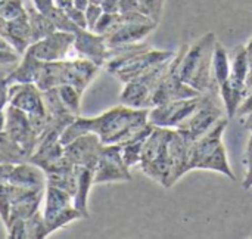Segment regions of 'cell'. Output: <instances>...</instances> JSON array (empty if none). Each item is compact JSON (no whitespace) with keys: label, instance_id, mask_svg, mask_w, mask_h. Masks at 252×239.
<instances>
[{"label":"cell","instance_id":"5","mask_svg":"<svg viewBox=\"0 0 252 239\" xmlns=\"http://www.w3.org/2000/svg\"><path fill=\"white\" fill-rule=\"evenodd\" d=\"M174 55V52L158 50L148 43L139 41L134 49L109 59L103 67L109 74L126 84L128 81H136L142 78L157 65L173 59Z\"/></svg>","mask_w":252,"mask_h":239},{"label":"cell","instance_id":"38","mask_svg":"<svg viewBox=\"0 0 252 239\" xmlns=\"http://www.w3.org/2000/svg\"><path fill=\"white\" fill-rule=\"evenodd\" d=\"M251 112H252V90H250V92H247V93L244 95L242 102H241V105H239V108H238L236 115H239V117H247V115H248V114H251Z\"/></svg>","mask_w":252,"mask_h":239},{"label":"cell","instance_id":"16","mask_svg":"<svg viewBox=\"0 0 252 239\" xmlns=\"http://www.w3.org/2000/svg\"><path fill=\"white\" fill-rule=\"evenodd\" d=\"M108 52L105 35L80 27L74 31V53L77 56L90 59L102 68L108 62Z\"/></svg>","mask_w":252,"mask_h":239},{"label":"cell","instance_id":"25","mask_svg":"<svg viewBox=\"0 0 252 239\" xmlns=\"http://www.w3.org/2000/svg\"><path fill=\"white\" fill-rule=\"evenodd\" d=\"M230 72V58L226 47L217 40L213 53V80L220 90V86L226 81Z\"/></svg>","mask_w":252,"mask_h":239},{"label":"cell","instance_id":"17","mask_svg":"<svg viewBox=\"0 0 252 239\" xmlns=\"http://www.w3.org/2000/svg\"><path fill=\"white\" fill-rule=\"evenodd\" d=\"M9 183L31 191H44L47 185V179L41 167H38L31 161H24L19 164H13Z\"/></svg>","mask_w":252,"mask_h":239},{"label":"cell","instance_id":"26","mask_svg":"<svg viewBox=\"0 0 252 239\" xmlns=\"http://www.w3.org/2000/svg\"><path fill=\"white\" fill-rule=\"evenodd\" d=\"M56 89H58V93H59L63 105L68 108V111L74 115H80L83 93L71 84H61Z\"/></svg>","mask_w":252,"mask_h":239},{"label":"cell","instance_id":"33","mask_svg":"<svg viewBox=\"0 0 252 239\" xmlns=\"http://www.w3.org/2000/svg\"><path fill=\"white\" fill-rule=\"evenodd\" d=\"M10 211V185H0V220L4 225L9 219Z\"/></svg>","mask_w":252,"mask_h":239},{"label":"cell","instance_id":"28","mask_svg":"<svg viewBox=\"0 0 252 239\" xmlns=\"http://www.w3.org/2000/svg\"><path fill=\"white\" fill-rule=\"evenodd\" d=\"M46 16L53 22V25H55V28H56L58 31H66V33H72V34H74V31L78 28V27L69 19V16L66 15L65 9L61 7V6H58V4H56Z\"/></svg>","mask_w":252,"mask_h":239},{"label":"cell","instance_id":"6","mask_svg":"<svg viewBox=\"0 0 252 239\" xmlns=\"http://www.w3.org/2000/svg\"><path fill=\"white\" fill-rule=\"evenodd\" d=\"M170 135L171 129L168 127H154L143 143L139 163L142 171L165 189L171 188V161L168 154Z\"/></svg>","mask_w":252,"mask_h":239},{"label":"cell","instance_id":"36","mask_svg":"<svg viewBox=\"0 0 252 239\" xmlns=\"http://www.w3.org/2000/svg\"><path fill=\"white\" fill-rule=\"evenodd\" d=\"M65 12L66 15L69 16V19L80 28H87V21H86V15H84V10L75 7L74 4L65 7Z\"/></svg>","mask_w":252,"mask_h":239},{"label":"cell","instance_id":"15","mask_svg":"<svg viewBox=\"0 0 252 239\" xmlns=\"http://www.w3.org/2000/svg\"><path fill=\"white\" fill-rule=\"evenodd\" d=\"M7 105H12L30 117L44 115L43 92L34 83H10L7 90Z\"/></svg>","mask_w":252,"mask_h":239},{"label":"cell","instance_id":"35","mask_svg":"<svg viewBox=\"0 0 252 239\" xmlns=\"http://www.w3.org/2000/svg\"><path fill=\"white\" fill-rule=\"evenodd\" d=\"M6 229V238L9 239H27L25 231V220H15L4 226Z\"/></svg>","mask_w":252,"mask_h":239},{"label":"cell","instance_id":"21","mask_svg":"<svg viewBox=\"0 0 252 239\" xmlns=\"http://www.w3.org/2000/svg\"><path fill=\"white\" fill-rule=\"evenodd\" d=\"M41 62L43 61H38L37 58L25 52L7 75L9 83H35Z\"/></svg>","mask_w":252,"mask_h":239},{"label":"cell","instance_id":"20","mask_svg":"<svg viewBox=\"0 0 252 239\" xmlns=\"http://www.w3.org/2000/svg\"><path fill=\"white\" fill-rule=\"evenodd\" d=\"M72 205V195L68 194L63 189H59L56 186L46 185L44 189V207H43V216L46 220L55 217L58 213L65 210L66 207Z\"/></svg>","mask_w":252,"mask_h":239},{"label":"cell","instance_id":"31","mask_svg":"<svg viewBox=\"0 0 252 239\" xmlns=\"http://www.w3.org/2000/svg\"><path fill=\"white\" fill-rule=\"evenodd\" d=\"M21 55L0 35V65H10L18 64Z\"/></svg>","mask_w":252,"mask_h":239},{"label":"cell","instance_id":"18","mask_svg":"<svg viewBox=\"0 0 252 239\" xmlns=\"http://www.w3.org/2000/svg\"><path fill=\"white\" fill-rule=\"evenodd\" d=\"M120 102L130 108L136 109H151L152 108V92L142 81H128L126 83Z\"/></svg>","mask_w":252,"mask_h":239},{"label":"cell","instance_id":"42","mask_svg":"<svg viewBox=\"0 0 252 239\" xmlns=\"http://www.w3.org/2000/svg\"><path fill=\"white\" fill-rule=\"evenodd\" d=\"M12 169H13V164H0V185L9 183Z\"/></svg>","mask_w":252,"mask_h":239},{"label":"cell","instance_id":"27","mask_svg":"<svg viewBox=\"0 0 252 239\" xmlns=\"http://www.w3.org/2000/svg\"><path fill=\"white\" fill-rule=\"evenodd\" d=\"M25 231H27V239L49 238L46 232V219L41 210L35 211L31 217L25 220Z\"/></svg>","mask_w":252,"mask_h":239},{"label":"cell","instance_id":"29","mask_svg":"<svg viewBox=\"0 0 252 239\" xmlns=\"http://www.w3.org/2000/svg\"><path fill=\"white\" fill-rule=\"evenodd\" d=\"M145 140H133V142H127L121 145L123 161L126 163L128 169L140 163V155H142V148H143Z\"/></svg>","mask_w":252,"mask_h":239},{"label":"cell","instance_id":"14","mask_svg":"<svg viewBox=\"0 0 252 239\" xmlns=\"http://www.w3.org/2000/svg\"><path fill=\"white\" fill-rule=\"evenodd\" d=\"M102 148L103 143L94 133H84L63 145V154L71 164L94 170Z\"/></svg>","mask_w":252,"mask_h":239},{"label":"cell","instance_id":"4","mask_svg":"<svg viewBox=\"0 0 252 239\" xmlns=\"http://www.w3.org/2000/svg\"><path fill=\"white\" fill-rule=\"evenodd\" d=\"M229 117H223L217 121V124L208 130L202 137L196 139L192 143L190 155H189V171L192 170H211L219 171L229 177L230 180H236V176L229 164V158L226 154V148L223 145V133L227 127Z\"/></svg>","mask_w":252,"mask_h":239},{"label":"cell","instance_id":"37","mask_svg":"<svg viewBox=\"0 0 252 239\" xmlns=\"http://www.w3.org/2000/svg\"><path fill=\"white\" fill-rule=\"evenodd\" d=\"M245 166H247V176L242 182L244 189H250L252 188V133L248 140V146H247V158H245Z\"/></svg>","mask_w":252,"mask_h":239},{"label":"cell","instance_id":"3","mask_svg":"<svg viewBox=\"0 0 252 239\" xmlns=\"http://www.w3.org/2000/svg\"><path fill=\"white\" fill-rule=\"evenodd\" d=\"M100 67L86 58L62 59L55 62H41L35 86L41 90H50L61 84H71L81 93L87 89L92 80L97 75Z\"/></svg>","mask_w":252,"mask_h":239},{"label":"cell","instance_id":"19","mask_svg":"<svg viewBox=\"0 0 252 239\" xmlns=\"http://www.w3.org/2000/svg\"><path fill=\"white\" fill-rule=\"evenodd\" d=\"M93 176L94 170L89 167H80L78 166V177H77V191L72 198V205L84 216V219H89V208H87V201H89V194L93 183Z\"/></svg>","mask_w":252,"mask_h":239},{"label":"cell","instance_id":"7","mask_svg":"<svg viewBox=\"0 0 252 239\" xmlns=\"http://www.w3.org/2000/svg\"><path fill=\"white\" fill-rule=\"evenodd\" d=\"M230 72L226 81L220 86V98L223 101L226 115L230 118L236 117L238 108L244 98V89L245 81L250 72L248 67V56H247V47L245 44L236 46L230 55Z\"/></svg>","mask_w":252,"mask_h":239},{"label":"cell","instance_id":"41","mask_svg":"<svg viewBox=\"0 0 252 239\" xmlns=\"http://www.w3.org/2000/svg\"><path fill=\"white\" fill-rule=\"evenodd\" d=\"M120 1H121V0H102V1H100L102 10L106 12V13L120 12Z\"/></svg>","mask_w":252,"mask_h":239},{"label":"cell","instance_id":"43","mask_svg":"<svg viewBox=\"0 0 252 239\" xmlns=\"http://www.w3.org/2000/svg\"><path fill=\"white\" fill-rule=\"evenodd\" d=\"M89 3H90V0H72V4L75 7L81 9V10H86V7L89 6Z\"/></svg>","mask_w":252,"mask_h":239},{"label":"cell","instance_id":"10","mask_svg":"<svg viewBox=\"0 0 252 239\" xmlns=\"http://www.w3.org/2000/svg\"><path fill=\"white\" fill-rule=\"evenodd\" d=\"M133 177L130 169L123 161L121 145H103L99 161L94 167L93 183H111V182H130Z\"/></svg>","mask_w":252,"mask_h":239},{"label":"cell","instance_id":"23","mask_svg":"<svg viewBox=\"0 0 252 239\" xmlns=\"http://www.w3.org/2000/svg\"><path fill=\"white\" fill-rule=\"evenodd\" d=\"M28 160L27 152L4 130L0 132V164H19Z\"/></svg>","mask_w":252,"mask_h":239},{"label":"cell","instance_id":"8","mask_svg":"<svg viewBox=\"0 0 252 239\" xmlns=\"http://www.w3.org/2000/svg\"><path fill=\"white\" fill-rule=\"evenodd\" d=\"M217 96L219 95L214 93H202L196 109L176 129L192 140L202 137L217 124L219 120L226 117L224 105L219 103Z\"/></svg>","mask_w":252,"mask_h":239},{"label":"cell","instance_id":"13","mask_svg":"<svg viewBox=\"0 0 252 239\" xmlns=\"http://www.w3.org/2000/svg\"><path fill=\"white\" fill-rule=\"evenodd\" d=\"M6 112V126L4 132L27 152L28 158L34 154L37 145H38V135L35 133L28 114L24 111L6 105L4 108Z\"/></svg>","mask_w":252,"mask_h":239},{"label":"cell","instance_id":"24","mask_svg":"<svg viewBox=\"0 0 252 239\" xmlns=\"http://www.w3.org/2000/svg\"><path fill=\"white\" fill-rule=\"evenodd\" d=\"M27 13H28V22H30V28H31V37H32V43L38 41L41 38H44L46 35L52 34L56 31L53 22L40 10H37L32 6L27 7Z\"/></svg>","mask_w":252,"mask_h":239},{"label":"cell","instance_id":"1","mask_svg":"<svg viewBox=\"0 0 252 239\" xmlns=\"http://www.w3.org/2000/svg\"><path fill=\"white\" fill-rule=\"evenodd\" d=\"M148 114L149 109H136L121 103L96 117L78 115L62 132L61 143L66 145L84 133H94L103 145L145 140L154 130L148 121Z\"/></svg>","mask_w":252,"mask_h":239},{"label":"cell","instance_id":"45","mask_svg":"<svg viewBox=\"0 0 252 239\" xmlns=\"http://www.w3.org/2000/svg\"><path fill=\"white\" fill-rule=\"evenodd\" d=\"M4 126H6V112H4V108L0 106V132L4 130Z\"/></svg>","mask_w":252,"mask_h":239},{"label":"cell","instance_id":"9","mask_svg":"<svg viewBox=\"0 0 252 239\" xmlns=\"http://www.w3.org/2000/svg\"><path fill=\"white\" fill-rule=\"evenodd\" d=\"M179 52L174 55V58L170 61L168 67L159 77L154 95H152V108L157 105H162L171 101H179V99H188V98H195L199 96L201 93L195 90L193 87L188 86L186 83L182 81L179 77Z\"/></svg>","mask_w":252,"mask_h":239},{"label":"cell","instance_id":"11","mask_svg":"<svg viewBox=\"0 0 252 239\" xmlns=\"http://www.w3.org/2000/svg\"><path fill=\"white\" fill-rule=\"evenodd\" d=\"M74 52V34L66 31H55L44 38L34 41L27 49V53L32 55L43 62H55L68 59Z\"/></svg>","mask_w":252,"mask_h":239},{"label":"cell","instance_id":"40","mask_svg":"<svg viewBox=\"0 0 252 239\" xmlns=\"http://www.w3.org/2000/svg\"><path fill=\"white\" fill-rule=\"evenodd\" d=\"M32 4L37 10L47 15L56 6V0H32Z\"/></svg>","mask_w":252,"mask_h":239},{"label":"cell","instance_id":"30","mask_svg":"<svg viewBox=\"0 0 252 239\" xmlns=\"http://www.w3.org/2000/svg\"><path fill=\"white\" fill-rule=\"evenodd\" d=\"M27 15V7L22 0H0V16L6 21H13Z\"/></svg>","mask_w":252,"mask_h":239},{"label":"cell","instance_id":"44","mask_svg":"<svg viewBox=\"0 0 252 239\" xmlns=\"http://www.w3.org/2000/svg\"><path fill=\"white\" fill-rule=\"evenodd\" d=\"M242 126H244V129L251 130L252 132V112L251 114H248V115L242 120Z\"/></svg>","mask_w":252,"mask_h":239},{"label":"cell","instance_id":"34","mask_svg":"<svg viewBox=\"0 0 252 239\" xmlns=\"http://www.w3.org/2000/svg\"><path fill=\"white\" fill-rule=\"evenodd\" d=\"M102 13H103V10H102V6L100 4H97V3H89V6L84 10L86 21H87V30H90V31L94 30V25L99 21V18L102 16Z\"/></svg>","mask_w":252,"mask_h":239},{"label":"cell","instance_id":"32","mask_svg":"<svg viewBox=\"0 0 252 239\" xmlns=\"http://www.w3.org/2000/svg\"><path fill=\"white\" fill-rule=\"evenodd\" d=\"M16 64H10V65H0V106L6 108L7 105V90H9V80L7 75L10 74V71L13 69Z\"/></svg>","mask_w":252,"mask_h":239},{"label":"cell","instance_id":"39","mask_svg":"<svg viewBox=\"0 0 252 239\" xmlns=\"http://www.w3.org/2000/svg\"><path fill=\"white\" fill-rule=\"evenodd\" d=\"M247 47V56H248V67H250V72H248V77H247V81H245V89H244V95L247 92L252 90V37L248 40V43L245 44Z\"/></svg>","mask_w":252,"mask_h":239},{"label":"cell","instance_id":"12","mask_svg":"<svg viewBox=\"0 0 252 239\" xmlns=\"http://www.w3.org/2000/svg\"><path fill=\"white\" fill-rule=\"evenodd\" d=\"M201 99L199 96L171 101L162 105H157L149 109L148 121L154 127H168L176 129L182 121H185L198 106Z\"/></svg>","mask_w":252,"mask_h":239},{"label":"cell","instance_id":"2","mask_svg":"<svg viewBox=\"0 0 252 239\" xmlns=\"http://www.w3.org/2000/svg\"><path fill=\"white\" fill-rule=\"evenodd\" d=\"M216 41V34L207 33L192 44L182 46L179 50V77L201 95H220V90L213 80V53Z\"/></svg>","mask_w":252,"mask_h":239},{"label":"cell","instance_id":"22","mask_svg":"<svg viewBox=\"0 0 252 239\" xmlns=\"http://www.w3.org/2000/svg\"><path fill=\"white\" fill-rule=\"evenodd\" d=\"M164 1L165 0H121L120 12H137L159 24Z\"/></svg>","mask_w":252,"mask_h":239}]
</instances>
